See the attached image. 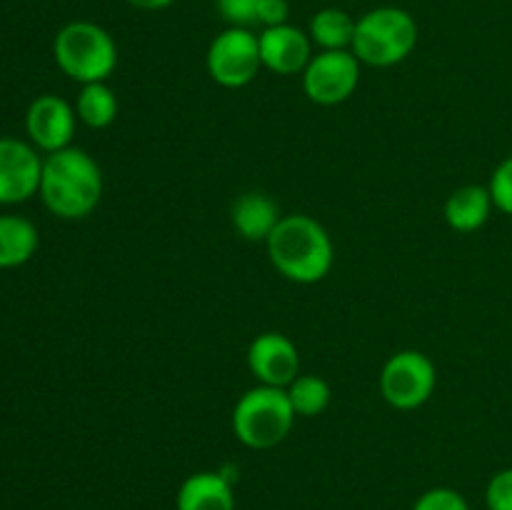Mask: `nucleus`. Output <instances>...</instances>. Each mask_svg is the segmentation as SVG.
<instances>
[{"instance_id": "1", "label": "nucleus", "mask_w": 512, "mask_h": 510, "mask_svg": "<svg viewBox=\"0 0 512 510\" xmlns=\"http://www.w3.org/2000/svg\"><path fill=\"white\" fill-rule=\"evenodd\" d=\"M38 195L45 208L63 220H80L103 198L100 165L80 148H63L43 158Z\"/></svg>"}, {"instance_id": "2", "label": "nucleus", "mask_w": 512, "mask_h": 510, "mask_svg": "<svg viewBox=\"0 0 512 510\" xmlns=\"http://www.w3.org/2000/svg\"><path fill=\"white\" fill-rule=\"evenodd\" d=\"M265 245L275 270L293 283L313 285L333 268V240L310 215H283Z\"/></svg>"}, {"instance_id": "3", "label": "nucleus", "mask_w": 512, "mask_h": 510, "mask_svg": "<svg viewBox=\"0 0 512 510\" xmlns=\"http://www.w3.org/2000/svg\"><path fill=\"white\" fill-rule=\"evenodd\" d=\"M58 68L75 83H105L118 65V45L113 35L90 20L63 25L53 40Z\"/></svg>"}, {"instance_id": "4", "label": "nucleus", "mask_w": 512, "mask_h": 510, "mask_svg": "<svg viewBox=\"0 0 512 510\" xmlns=\"http://www.w3.org/2000/svg\"><path fill=\"white\" fill-rule=\"evenodd\" d=\"M418 45V23L413 15L395 5H383L355 23L353 55L373 68H390L408 58Z\"/></svg>"}, {"instance_id": "5", "label": "nucleus", "mask_w": 512, "mask_h": 510, "mask_svg": "<svg viewBox=\"0 0 512 510\" xmlns=\"http://www.w3.org/2000/svg\"><path fill=\"white\" fill-rule=\"evenodd\" d=\"M295 418L285 388L255 385L235 403L233 433L248 448L268 450L288 438Z\"/></svg>"}, {"instance_id": "6", "label": "nucleus", "mask_w": 512, "mask_h": 510, "mask_svg": "<svg viewBox=\"0 0 512 510\" xmlns=\"http://www.w3.org/2000/svg\"><path fill=\"white\" fill-rule=\"evenodd\" d=\"M435 383V363L420 350H400L390 355L380 373V393L395 410H415L428 403Z\"/></svg>"}, {"instance_id": "7", "label": "nucleus", "mask_w": 512, "mask_h": 510, "mask_svg": "<svg viewBox=\"0 0 512 510\" xmlns=\"http://www.w3.org/2000/svg\"><path fill=\"white\" fill-rule=\"evenodd\" d=\"M208 73L223 88H245L263 68L258 35L250 28H225L208 48Z\"/></svg>"}, {"instance_id": "8", "label": "nucleus", "mask_w": 512, "mask_h": 510, "mask_svg": "<svg viewBox=\"0 0 512 510\" xmlns=\"http://www.w3.org/2000/svg\"><path fill=\"white\" fill-rule=\"evenodd\" d=\"M360 83V60L353 50H320L303 70V90L313 103L340 105Z\"/></svg>"}, {"instance_id": "9", "label": "nucleus", "mask_w": 512, "mask_h": 510, "mask_svg": "<svg viewBox=\"0 0 512 510\" xmlns=\"http://www.w3.org/2000/svg\"><path fill=\"white\" fill-rule=\"evenodd\" d=\"M43 158L18 138H0V205L25 203L40 190Z\"/></svg>"}, {"instance_id": "10", "label": "nucleus", "mask_w": 512, "mask_h": 510, "mask_svg": "<svg viewBox=\"0 0 512 510\" xmlns=\"http://www.w3.org/2000/svg\"><path fill=\"white\" fill-rule=\"evenodd\" d=\"M75 123H78L75 108H70L68 100L50 93L38 95L25 113V130H28L30 143L45 153H58V150L70 148Z\"/></svg>"}, {"instance_id": "11", "label": "nucleus", "mask_w": 512, "mask_h": 510, "mask_svg": "<svg viewBox=\"0 0 512 510\" xmlns=\"http://www.w3.org/2000/svg\"><path fill=\"white\" fill-rule=\"evenodd\" d=\"M248 368L260 385L288 388L298 378V348L283 333H260L248 348Z\"/></svg>"}, {"instance_id": "12", "label": "nucleus", "mask_w": 512, "mask_h": 510, "mask_svg": "<svg viewBox=\"0 0 512 510\" xmlns=\"http://www.w3.org/2000/svg\"><path fill=\"white\" fill-rule=\"evenodd\" d=\"M263 68L278 75H298L313 58V40L295 25H273L258 35Z\"/></svg>"}, {"instance_id": "13", "label": "nucleus", "mask_w": 512, "mask_h": 510, "mask_svg": "<svg viewBox=\"0 0 512 510\" xmlns=\"http://www.w3.org/2000/svg\"><path fill=\"white\" fill-rule=\"evenodd\" d=\"M175 510H235L233 483L223 473H195L180 485Z\"/></svg>"}, {"instance_id": "14", "label": "nucleus", "mask_w": 512, "mask_h": 510, "mask_svg": "<svg viewBox=\"0 0 512 510\" xmlns=\"http://www.w3.org/2000/svg\"><path fill=\"white\" fill-rule=\"evenodd\" d=\"M495 203L488 185H463L445 200V220L458 233H475L488 223Z\"/></svg>"}, {"instance_id": "15", "label": "nucleus", "mask_w": 512, "mask_h": 510, "mask_svg": "<svg viewBox=\"0 0 512 510\" xmlns=\"http://www.w3.org/2000/svg\"><path fill=\"white\" fill-rule=\"evenodd\" d=\"M280 210L265 193H245L233 205V225L245 240H268L280 223Z\"/></svg>"}, {"instance_id": "16", "label": "nucleus", "mask_w": 512, "mask_h": 510, "mask_svg": "<svg viewBox=\"0 0 512 510\" xmlns=\"http://www.w3.org/2000/svg\"><path fill=\"white\" fill-rule=\"evenodd\" d=\"M38 250V228L23 215H0V268L25 265Z\"/></svg>"}, {"instance_id": "17", "label": "nucleus", "mask_w": 512, "mask_h": 510, "mask_svg": "<svg viewBox=\"0 0 512 510\" xmlns=\"http://www.w3.org/2000/svg\"><path fill=\"white\" fill-rule=\"evenodd\" d=\"M355 23L345 10L323 8L310 20V40L320 50H350L355 38Z\"/></svg>"}, {"instance_id": "18", "label": "nucleus", "mask_w": 512, "mask_h": 510, "mask_svg": "<svg viewBox=\"0 0 512 510\" xmlns=\"http://www.w3.org/2000/svg\"><path fill=\"white\" fill-rule=\"evenodd\" d=\"M80 123H85L93 130H103L115 123L118 118V95L113 93L108 83H88L78 93L75 103Z\"/></svg>"}, {"instance_id": "19", "label": "nucleus", "mask_w": 512, "mask_h": 510, "mask_svg": "<svg viewBox=\"0 0 512 510\" xmlns=\"http://www.w3.org/2000/svg\"><path fill=\"white\" fill-rule=\"evenodd\" d=\"M285 393H288L295 415H303V418H315L330 405V385L318 375H298L285 388Z\"/></svg>"}, {"instance_id": "20", "label": "nucleus", "mask_w": 512, "mask_h": 510, "mask_svg": "<svg viewBox=\"0 0 512 510\" xmlns=\"http://www.w3.org/2000/svg\"><path fill=\"white\" fill-rule=\"evenodd\" d=\"M490 195H493V203L500 213L512 215V155L505 160H500L498 168L493 170L488 183Z\"/></svg>"}, {"instance_id": "21", "label": "nucleus", "mask_w": 512, "mask_h": 510, "mask_svg": "<svg viewBox=\"0 0 512 510\" xmlns=\"http://www.w3.org/2000/svg\"><path fill=\"white\" fill-rule=\"evenodd\" d=\"M225 23L233 28H250L258 25V10L263 0H215Z\"/></svg>"}, {"instance_id": "22", "label": "nucleus", "mask_w": 512, "mask_h": 510, "mask_svg": "<svg viewBox=\"0 0 512 510\" xmlns=\"http://www.w3.org/2000/svg\"><path fill=\"white\" fill-rule=\"evenodd\" d=\"M413 510H470L468 500L453 488H433L418 498Z\"/></svg>"}, {"instance_id": "23", "label": "nucleus", "mask_w": 512, "mask_h": 510, "mask_svg": "<svg viewBox=\"0 0 512 510\" xmlns=\"http://www.w3.org/2000/svg\"><path fill=\"white\" fill-rule=\"evenodd\" d=\"M485 503L488 510H512V468L500 470L490 478L485 488Z\"/></svg>"}, {"instance_id": "24", "label": "nucleus", "mask_w": 512, "mask_h": 510, "mask_svg": "<svg viewBox=\"0 0 512 510\" xmlns=\"http://www.w3.org/2000/svg\"><path fill=\"white\" fill-rule=\"evenodd\" d=\"M290 5L288 0H263L258 10V25L263 28H273V25L288 23Z\"/></svg>"}, {"instance_id": "25", "label": "nucleus", "mask_w": 512, "mask_h": 510, "mask_svg": "<svg viewBox=\"0 0 512 510\" xmlns=\"http://www.w3.org/2000/svg\"><path fill=\"white\" fill-rule=\"evenodd\" d=\"M133 8L138 10H165L175 3V0H128Z\"/></svg>"}]
</instances>
